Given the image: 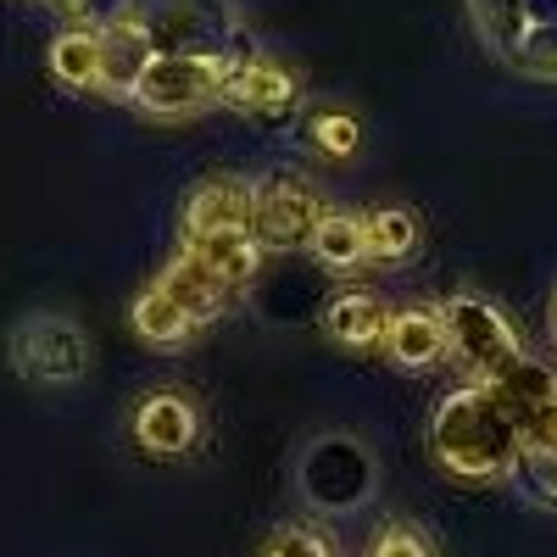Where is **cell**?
Wrapping results in <instances>:
<instances>
[{"mask_svg":"<svg viewBox=\"0 0 557 557\" xmlns=\"http://www.w3.org/2000/svg\"><path fill=\"white\" fill-rule=\"evenodd\" d=\"M307 134H312V146L323 151V157H335V162H346V157H357V117L351 112H312V123H307Z\"/></svg>","mask_w":557,"mask_h":557,"instance_id":"25","label":"cell"},{"mask_svg":"<svg viewBox=\"0 0 557 557\" xmlns=\"http://www.w3.org/2000/svg\"><path fill=\"white\" fill-rule=\"evenodd\" d=\"M368 262H407L418 251V212L412 207H374L362 212Z\"/></svg>","mask_w":557,"mask_h":557,"instance_id":"21","label":"cell"},{"mask_svg":"<svg viewBox=\"0 0 557 557\" xmlns=\"http://www.w3.org/2000/svg\"><path fill=\"white\" fill-rule=\"evenodd\" d=\"M318 330L330 335L346 351H368V346H385L391 330V307L374 290H341L330 307L318 312Z\"/></svg>","mask_w":557,"mask_h":557,"instance_id":"15","label":"cell"},{"mask_svg":"<svg viewBox=\"0 0 557 557\" xmlns=\"http://www.w3.org/2000/svg\"><path fill=\"white\" fill-rule=\"evenodd\" d=\"M296 96H301L296 73L257 57V51H246L223 78V107L240 112V117H285L296 107Z\"/></svg>","mask_w":557,"mask_h":557,"instance_id":"10","label":"cell"},{"mask_svg":"<svg viewBox=\"0 0 557 557\" xmlns=\"http://www.w3.org/2000/svg\"><path fill=\"white\" fill-rule=\"evenodd\" d=\"M362 557H435V546H430V535L418 530V524L391 519V524H380V530H374V541H368V552H362Z\"/></svg>","mask_w":557,"mask_h":557,"instance_id":"27","label":"cell"},{"mask_svg":"<svg viewBox=\"0 0 557 557\" xmlns=\"http://www.w3.org/2000/svg\"><path fill=\"white\" fill-rule=\"evenodd\" d=\"M323 196L296 173H273L257 184V212H251V235L262 251H312V235L323 223Z\"/></svg>","mask_w":557,"mask_h":557,"instance_id":"6","label":"cell"},{"mask_svg":"<svg viewBox=\"0 0 557 557\" xmlns=\"http://www.w3.org/2000/svg\"><path fill=\"white\" fill-rule=\"evenodd\" d=\"M134 441L151 457H184L201 441V407L184 391H151L134 407Z\"/></svg>","mask_w":557,"mask_h":557,"instance_id":"9","label":"cell"},{"mask_svg":"<svg viewBox=\"0 0 557 557\" xmlns=\"http://www.w3.org/2000/svg\"><path fill=\"white\" fill-rule=\"evenodd\" d=\"M67 28H89V34H101L107 23H117V17H128L134 12V0H45Z\"/></svg>","mask_w":557,"mask_h":557,"instance_id":"26","label":"cell"},{"mask_svg":"<svg viewBox=\"0 0 557 557\" xmlns=\"http://www.w3.org/2000/svg\"><path fill=\"white\" fill-rule=\"evenodd\" d=\"M441 318H446V346H451V362L469 374L474 385H491L502 368H513L524 357V341L519 330L507 323V312L474 290H457L441 301Z\"/></svg>","mask_w":557,"mask_h":557,"instance_id":"4","label":"cell"},{"mask_svg":"<svg viewBox=\"0 0 557 557\" xmlns=\"http://www.w3.org/2000/svg\"><path fill=\"white\" fill-rule=\"evenodd\" d=\"M507 67H519L524 78H541V84H557V23L552 28H530Z\"/></svg>","mask_w":557,"mask_h":557,"instance_id":"24","label":"cell"},{"mask_svg":"<svg viewBox=\"0 0 557 557\" xmlns=\"http://www.w3.org/2000/svg\"><path fill=\"white\" fill-rule=\"evenodd\" d=\"M257 557H341V546L323 524H278Z\"/></svg>","mask_w":557,"mask_h":557,"instance_id":"23","label":"cell"},{"mask_svg":"<svg viewBox=\"0 0 557 557\" xmlns=\"http://www.w3.org/2000/svg\"><path fill=\"white\" fill-rule=\"evenodd\" d=\"M157 285L173 296V307L190 318L196 330H201V323H218L228 312V301H235V290H228L212 268H201L190 251H173V262L157 273Z\"/></svg>","mask_w":557,"mask_h":557,"instance_id":"12","label":"cell"},{"mask_svg":"<svg viewBox=\"0 0 557 557\" xmlns=\"http://www.w3.org/2000/svg\"><path fill=\"white\" fill-rule=\"evenodd\" d=\"M45 67L62 89H96L101 96V34L89 28H62L45 51Z\"/></svg>","mask_w":557,"mask_h":557,"instance_id":"18","label":"cell"},{"mask_svg":"<svg viewBox=\"0 0 557 557\" xmlns=\"http://www.w3.org/2000/svg\"><path fill=\"white\" fill-rule=\"evenodd\" d=\"M257 212V184L240 173H212L201 178L178 207V240H196V235H223V228H251Z\"/></svg>","mask_w":557,"mask_h":557,"instance_id":"8","label":"cell"},{"mask_svg":"<svg viewBox=\"0 0 557 557\" xmlns=\"http://www.w3.org/2000/svg\"><path fill=\"white\" fill-rule=\"evenodd\" d=\"M491 391L507 401V412H513V418H519V430H524L530 418H541V412L557 407V368L524 351L513 368H502V374L491 380Z\"/></svg>","mask_w":557,"mask_h":557,"instance_id":"17","label":"cell"},{"mask_svg":"<svg viewBox=\"0 0 557 557\" xmlns=\"http://www.w3.org/2000/svg\"><path fill=\"white\" fill-rule=\"evenodd\" d=\"M469 17L480 28V39L502 62H513L519 39L530 34V17H524V0H469Z\"/></svg>","mask_w":557,"mask_h":557,"instance_id":"22","label":"cell"},{"mask_svg":"<svg viewBox=\"0 0 557 557\" xmlns=\"http://www.w3.org/2000/svg\"><path fill=\"white\" fill-rule=\"evenodd\" d=\"M178 251H190L201 268H212L228 290H240L257 278L262 268V240L251 235V228H223V235H196V240H178Z\"/></svg>","mask_w":557,"mask_h":557,"instance_id":"16","label":"cell"},{"mask_svg":"<svg viewBox=\"0 0 557 557\" xmlns=\"http://www.w3.org/2000/svg\"><path fill=\"white\" fill-rule=\"evenodd\" d=\"M507 485H519V496H530L535 507H557V407L519 430V457Z\"/></svg>","mask_w":557,"mask_h":557,"instance_id":"13","label":"cell"},{"mask_svg":"<svg viewBox=\"0 0 557 557\" xmlns=\"http://www.w3.org/2000/svg\"><path fill=\"white\" fill-rule=\"evenodd\" d=\"M151 62H157V45H151L146 28H139L134 12L101 28V96L107 101H128L134 107V89H139V78L151 73Z\"/></svg>","mask_w":557,"mask_h":557,"instance_id":"11","label":"cell"},{"mask_svg":"<svg viewBox=\"0 0 557 557\" xmlns=\"http://www.w3.org/2000/svg\"><path fill=\"white\" fill-rule=\"evenodd\" d=\"M235 62H201V57H157L139 78L134 107L146 117H196L223 101V78Z\"/></svg>","mask_w":557,"mask_h":557,"instance_id":"5","label":"cell"},{"mask_svg":"<svg viewBox=\"0 0 557 557\" xmlns=\"http://www.w3.org/2000/svg\"><path fill=\"white\" fill-rule=\"evenodd\" d=\"M430 457L462 485H502L513 480L519 457V418L491 385H457L430 412Z\"/></svg>","mask_w":557,"mask_h":557,"instance_id":"1","label":"cell"},{"mask_svg":"<svg viewBox=\"0 0 557 557\" xmlns=\"http://www.w3.org/2000/svg\"><path fill=\"white\" fill-rule=\"evenodd\" d=\"M396 368H435V362H446L451 357V346H446V318H441V307H401V312H391V330H385V346H380Z\"/></svg>","mask_w":557,"mask_h":557,"instance_id":"14","label":"cell"},{"mask_svg":"<svg viewBox=\"0 0 557 557\" xmlns=\"http://www.w3.org/2000/svg\"><path fill=\"white\" fill-rule=\"evenodd\" d=\"M134 17L151 34L157 57H201V62L246 57L240 0H134Z\"/></svg>","mask_w":557,"mask_h":557,"instance_id":"2","label":"cell"},{"mask_svg":"<svg viewBox=\"0 0 557 557\" xmlns=\"http://www.w3.org/2000/svg\"><path fill=\"white\" fill-rule=\"evenodd\" d=\"M301 485L312 502L323 507H357L374 496V457L362 451V441H346V435H330L318 441L301 462Z\"/></svg>","mask_w":557,"mask_h":557,"instance_id":"7","label":"cell"},{"mask_svg":"<svg viewBox=\"0 0 557 557\" xmlns=\"http://www.w3.org/2000/svg\"><path fill=\"white\" fill-rule=\"evenodd\" d=\"M312 262L330 268V273H357L368 262V228L362 212H323L318 235H312Z\"/></svg>","mask_w":557,"mask_h":557,"instance_id":"19","label":"cell"},{"mask_svg":"<svg viewBox=\"0 0 557 557\" xmlns=\"http://www.w3.org/2000/svg\"><path fill=\"white\" fill-rule=\"evenodd\" d=\"M128 323H134V335L146 341V346H184V341L196 335V323H190V318H184V312L173 307V296L157 285V278H151V285L134 296V307H128Z\"/></svg>","mask_w":557,"mask_h":557,"instance_id":"20","label":"cell"},{"mask_svg":"<svg viewBox=\"0 0 557 557\" xmlns=\"http://www.w3.org/2000/svg\"><path fill=\"white\" fill-rule=\"evenodd\" d=\"M546 335H552V346H557V290H552V307H546Z\"/></svg>","mask_w":557,"mask_h":557,"instance_id":"29","label":"cell"},{"mask_svg":"<svg viewBox=\"0 0 557 557\" xmlns=\"http://www.w3.org/2000/svg\"><path fill=\"white\" fill-rule=\"evenodd\" d=\"M7 362L23 385H78L96 362V346H89L84 323L67 312H23L7 335Z\"/></svg>","mask_w":557,"mask_h":557,"instance_id":"3","label":"cell"},{"mask_svg":"<svg viewBox=\"0 0 557 557\" xmlns=\"http://www.w3.org/2000/svg\"><path fill=\"white\" fill-rule=\"evenodd\" d=\"M524 17H530V28H552L557 23V0H524Z\"/></svg>","mask_w":557,"mask_h":557,"instance_id":"28","label":"cell"}]
</instances>
